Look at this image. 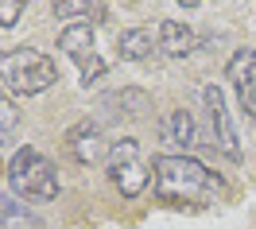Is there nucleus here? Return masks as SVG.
<instances>
[{"label":"nucleus","mask_w":256,"mask_h":229,"mask_svg":"<svg viewBox=\"0 0 256 229\" xmlns=\"http://www.w3.org/2000/svg\"><path fill=\"white\" fill-rule=\"evenodd\" d=\"M160 136L163 144L178 148V156H186L194 144H198V128H194V116L186 109H171V113L160 120Z\"/></svg>","instance_id":"1a4fd4ad"},{"label":"nucleus","mask_w":256,"mask_h":229,"mask_svg":"<svg viewBox=\"0 0 256 229\" xmlns=\"http://www.w3.org/2000/svg\"><path fill=\"white\" fill-rule=\"evenodd\" d=\"M116 47H120V58H124V62H144L156 43H152V32H148V28H132V32H120Z\"/></svg>","instance_id":"f8f14e48"},{"label":"nucleus","mask_w":256,"mask_h":229,"mask_svg":"<svg viewBox=\"0 0 256 229\" xmlns=\"http://www.w3.org/2000/svg\"><path fill=\"white\" fill-rule=\"evenodd\" d=\"M0 229H39V222L12 202H0Z\"/></svg>","instance_id":"4468645a"},{"label":"nucleus","mask_w":256,"mask_h":229,"mask_svg":"<svg viewBox=\"0 0 256 229\" xmlns=\"http://www.w3.org/2000/svg\"><path fill=\"white\" fill-rule=\"evenodd\" d=\"M16 132H20V109H16V101L4 94V86H0V144H8Z\"/></svg>","instance_id":"ddd939ff"},{"label":"nucleus","mask_w":256,"mask_h":229,"mask_svg":"<svg viewBox=\"0 0 256 229\" xmlns=\"http://www.w3.org/2000/svg\"><path fill=\"white\" fill-rule=\"evenodd\" d=\"M54 16L74 20V24H94L105 16V4L101 0H54Z\"/></svg>","instance_id":"9b49d317"},{"label":"nucleus","mask_w":256,"mask_h":229,"mask_svg":"<svg viewBox=\"0 0 256 229\" xmlns=\"http://www.w3.org/2000/svg\"><path fill=\"white\" fill-rule=\"evenodd\" d=\"M198 47V39L186 24H175V20H163L160 32H156V50L167 54V58H186L190 50Z\"/></svg>","instance_id":"9d476101"},{"label":"nucleus","mask_w":256,"mask_h":229,"mask_svg":"<svg viewBox=\"0 0 256 229\" xmlns=\"http://www.w3.org/2000/svg\"><path fill=\"white\" fill-rule=\"evenodd\" d=\"M58 47L66 50V58L78 66V74H82V82L86 86H94L105 78V58L97 54V43H94V28L90 24H70L62 35H58Z\"/></svg>","instance_id":"39448f33"},{"label":"nucleus","mask_w":256,"mask_h":229,"mask_svg":"<svg viewBox=\"0 0 256 229\" xmlns=\"http://www.w3.org/2000/svg\"><path fill=\"white\" fill-rule=\"evenodd\" d=\"M152 175H156V198L163 206H210L225 190V182L194 156H156Z\"/></svg>","instance_id":"f257e3e1"},{"label":"nucleus","mask_w":256,"mask_h":229,"mask_svg":"<svg viewBox=\"0 0 256 229\" xmlns=\"http://www.w3.org/2000/svg\"><path fill=\"white\" fill-rule=\"evenodd\" d=\"M225 78H229L233 90H237L240 109L256 120V50L252 47H240L237 54L229 58V66H225Z\"/></svg>","instance_id":"6e6552de"},{"label":"nucleus","mask_w":256,"mask_h":229,"mask_svg":"<svg viewBox=\"0 0 256 229\" xmlns=\"http://www.w3.org/2000/svg\"><path fill=\"white\" fill-rule=\"evenodd\" d=\"M66 156L82 167H94L105 160V136H101V124L97 120H78L74 128L66 132Z\"/></svg>","instance_id":"0eeeda50"},{"label":"nucleus","mask_w":256,"mask_h":229,"mask_svg":"<svg viewBox=\"0 0 256 229\" xmlns=\"http://www.w3.org/2000/svg\"><path fill=\"white\" fill-rule=\"evenodd\" d=\"M109 175H112V186L124 198H136L152 182V164H148L140 140L124 136V140H116L109 148Z\"/></svg>","instance_id":"20e7f679"},{"label":"nucleus","mask_w":256,"mask_h":229,"mask_svg":"<svg viewBox=\"0 0 256 229\" xmlns=\"http://www.w3.org/2000/svg\"><path fill=\"white\" fill-rule=\"evenodd\" d=\"M0 82L20 98H35L58 82V66L50 54L35 47H8L0 50Z\"/></svg>","instance_id":"f03ea898"},{"label":"nucleus","mask_w":256,"mask_h":229,"mask_svg":"<svg viewBox=\"0 0 256 229\" xmlns=\"http://www.w3.org/2000/svg\"><path fill=\"white\" fill-rule=\"evenodd\" d=\"M202 105H206V113H210V132H214V148L222 152L225 160L240 164V160H244V152H240L237 124H233V113H229V101H225L222 86H214V82H210L206 90H202Z\"/></svg>","instance_id":"423d86ee"},{"label":"nucleus","mask_w":256,"mask_h":229,"mask_svg":"<svg viewBox=\"0 0 256 229\" xmlns=\"http://www.w3.org/2000/svg\"><path fill=\"white\" fill-rule=\"evenodd\" d=\"M24 8H28V0H0V28H16Z\"/></svg>","instance_id":"2eb2a0df"},{"label":"nucleus","mask_w":256,"mask_h":229,"mask_svg":"<svg viewBox=\"0 0 256 229\" xmlns=\"http://www.w3.org/2000/svg\"><path fill=\"white\" fill-rule=\"evenodd\" d=\"M182 8H198V4H206V0H178Z\"/></svg>","instance_id":"dca6fc26"},{"label":"nucleus","mask_w":256,"mask_h":229,"mask_svg":"<svg viewBox=\"0 0 256 229\" xmlns=\"http://www.w3.org/2000/svg\"><path fill=\"white\" fill-rule=\"evenodd\" d=\"M8 182L28 202H50L58 198V171L39 148H20L8 164Z\"/></svg>","instance_id":"7ed1b4c3"}]
</instances>
